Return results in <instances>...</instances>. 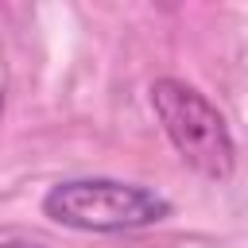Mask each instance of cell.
<instances>
[{
  "label": "cell",
  "mask_w": 248,
  "mask_h": 248,
  "mask_svg": "<svg viewBox=\"0 0 248 248\" xmlns=\"http://www.w3.org/2000/svg\"><path fill=\"white\" fill-rule=\"evenodd\" d=\"M43 213L78 232H136L170 217V202L140 182L120 178H66L43 194Z\"/></svg>",
  "instance_id": "obj_1"
},
{
  "label": "cell",
  "mask_w": 248,
  "mask_h": 248,
  "mask_svg": "<svg viewBox=\"0 0 248 248\" xmlns=\"http://www.w3.org/2000/svg\"><path fill=\"white\" fill-rule=\"evenodd\" d=\"M151 108L167 132V140L174 143V151L182 155V163H190L198 174L225 182L236 167V143L229 136L225 116L209 105V97L178 78H159L151 81Z\"/></svg>",
  "instance_id": "obj_2"
},
{
  "label": "cell",
  "mask_w": 248,
  "mask_h": 248,
  "mask_svg": "<svg viewBox=\"0 0 248 248\" xmlns=\"http://www.w3.org/2000/svg\"><path fill=\"white\" fill-rule=\"evenodd\" d=\"M0 248H43V244H31V240H0Z\"/></svg>",
  "instance_id": "obj_3"
},
{
  "label": "cell",
  "mask_w": 248,
  "mask_h": 248,
  "mask_svg": "<svg viewBox=\"0 0 248 248\" xmlns=\"http://www.w3.org/2000/svg\"><path fill=\"white\" fill-rule=\"evenodd\" d=\"M0 112H4V93H0Z\"/></svg>",
  "instance_id": "obj_4"
}]
</instances>
